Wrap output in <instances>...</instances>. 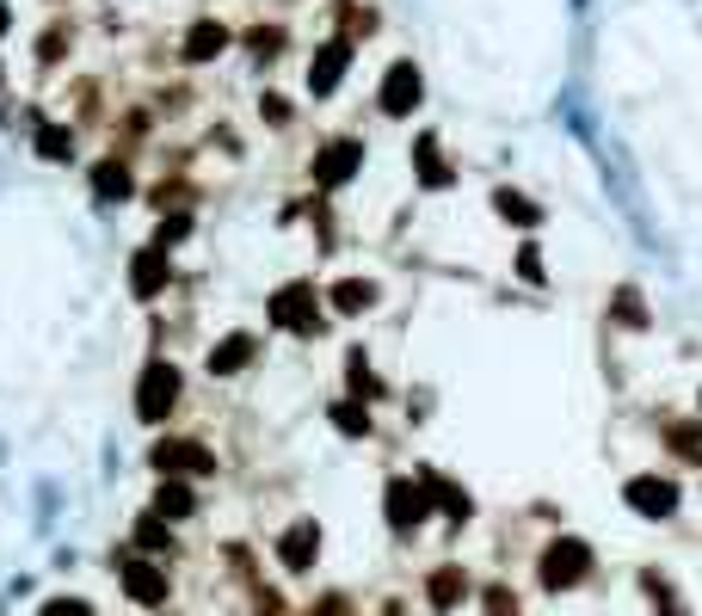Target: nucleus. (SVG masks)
<instances>
[{
    "label": "nucleus",
    "mask_w": 702,
    "mask_h": 616,
    "mask_svg": "<svg viewBox=\"0 0 702 616\" xmlns=\"http://www.w3.org/2000/svg\"><path fill=\"white\" fill-rule=\"evenodd\" d=\"M333 425H340V432H363V413L358 407H333Z\"/></svg>",
    "instance_id": "nucleus-25"
},
{
    "label": "nucleus",
    "mask_w": 702,
    "mask_h": 616,
    "mask_svg": "<svg viewBox=\"0 0 702 616\" xmlns=\"http://www.w3.org/2000/svg\"><path fill=\"white\" fill-rule=\"evenodd\" d=\"M0 31H7V7H0Z\"/></svg>",
    "instance_id": "nucleus-27"
},
{
    "label": "nucleus",
    "mask_w": 702,
    "mask_h": 616,
    "mask_svg": "<svg viewBox=\"0 0 702 616\" xmlns=\"http://www.w3.org/2000/svg\"><path fill=\"white\" fill-rule=\"evenodd\" d=\"M419 105V68L413 62H395V68H388V80H382V112H413Z\"/></svg>",
    "instance_id": "nucleus-5"
},
{
    "label": "nucleus",
    "mask_w": 702,
    "mask_h": 616,
    "mask_svg": "<svg viewBox=\"0 0 702 616\" xmlns=\"http://www.w3.org/2000/svg\"><path fill=\"white\" fill-rule=\"evenodd\" d=\"M154 462H161V469H186V475H209V469H216V457H209V450H197V444H161V450H154Z\"/></svg>",
    "instance_id": "nucleus-10"
},
{
    "label": "nucleus",
    "mask_w": 702,
    "mask_h": 616,
    "mask_svg": "<svg viewBox=\"0 0 702 616\" xmlns=\"http://www.w3.org/2000/svg\"><path fill=\"white\" fill-rule=\"evenodd\" d=\"M586 574H591V549H586V542H573V537L549 542V555H543V586H549V592H573Z\"/></svg>",
    "instance_id": "nucleus-1"
},
{
    "label": "nucleus",
    "mask_w": 702,
    "mask_h": 616,
    "mask_svg": "<svg viewBox=\"0 0 702 616\" xmlns=\"http://www.w3.org/2000/svg\"><path fill=\"white\" fill-rule=\"evenodd\" d=\"M628 505H635V512H647V518H672V512H678V487L641 475V482H628Z\"/></svg>",
    "instance_id": "nucleus-4"
},
{
    "label": "nucleus",
    "mask_w": 702,
    "mask_h": 616,
    "mask_svg": "<svg viewBox=\"0 0 702 616\" xmlns=\"http://www.w3.org/2000/svg\"><path fill=\"white\" fill-rule=\"evenodd\" d=\"M43 154H50V161H62V154H68V130H43Z\"/></svg>",
    "instance_id": "nucleus-26"
},
{
    "label": "nucleus",
    "mask_w": 702,
    "mask_h": 616,
    "mask_svg": "<svg viewBox=\"0 0 702 616\" xmlns=\"http://www.w3.org/2000/svg\"><path fill=\"white\" fill-rule=\"evenodd\" d=\"M38 616H93V611H87V598H50Z\"/></svg>",
    "instance_id": "nucleus-21"
},
{
    "label": "nucleus",
    "mask_w": 702,
    "mask_h": 616,
    "mask_svg": "<svg viewBox=\"0 0 702 616\" xmlns=\"http://www.w3.org/2000/svg\"><path fill=\"white\" fill-rule=\"evenodd\" d=\"M499 210L512 216V222H536V210H531V204H524L518 192H499Z\"/></svg>",
    "instance_id": "nucleus-22"
},
{
    "label": "nucleus",
    "mask_w": 702,
    "mask_h": 616,
    "mask_svg": "<svg viewBox=\"0 0 702 616\" xmlns=\"http://www.w3.org/2000/svg\"><path fill=\"white\" fill-rule=\"evenodd\" d=\"M93 192L105 197V204L130 197V167H124V161H105V167H93Z\"/></svg>",
    "instance_id": "nucleus-12"
},
{
    "label": "nucleus",
    "mask_w": 702,
    "mask_h": 616,
    "mask_svg": "<svg viewBox=\"0 0 702 616\" xmlns=\"http://www.w3.org/2000/svg\"><path fill=\"white\" fill-rule=\"evenodd\" d=\"M271 321H278V328H296V333H315V328H321L315 290H303V284L278 290V296H271Z\"/></svg>",
    "instance_id": "nucleus-3"
},
{
    "label": "nucleus",
    "mask_w": 702,
    "mask_h": 616,
    "mask_svg": "<svg viewBox=\"0 0 702 616\" xmlns=\"http://www.w3.org/2000/svg\"><path fill=\"white\" fill-rule=\"evenodd\" d=\"M425 592H432V604H437V611H450L456 598L469 592V579L456 574V567H444V574H432V586H425Z\"/></svg>",
    "instance_id": "nucleus-14"
},
{
    "label": "nucleus",
    "mask_w": 702,
    "mask_h": 616,
    "mask_svg": "<svg viewBox=\"0 0 702 616\" xmlns=\"http://www.w3.org/2000/svg\"><path fill=\"white\" fill-rule=\"evenodd\" d=\"M419 179H432V185H450V167L437 161L432 142H419Z\"/></svg>",
    "instance_id": "nucleus-20"
},
{
    "label": "nucleus",
    "mask_w": 702,
    "mask_h": 616,
    "mask_svg": "<svg viewBox=\"0 0 702 616\" xmlns=\"http://www.w3.org/2000/svg\"><path fill=\"white\" fill-rule=\"evenodd\" d=\"M136 395H142V401H136V413H142V420H161V413L179 401V364H167V358H161V364H149Z\"/></svg>",
    "instance_id": "nucleus-2"
},
{
    "label": "nucleus",
    "mask_w": 702,
    "mask_h": 616,
    "mask_svg": "<svg viewBox=\"0 0 702 616\" xmlns=\"http://www.w3.org/2000/svg\"><path fill=\"white\" fill-rule=\"evenodd\" d=\"M352 174H358V142H333V149L315 161V179H321V185H345Z\"/></svg>",
    "instance_id": "nucleus-8"
},
{
    "label": "nucleus",
    "mask_w": 702,
    "mask_h": 616,
    "mask_svg": "<svg viewBox=\"0 0 702 616\" xmlns=\"http://www.w3.org/2000/svg\"><path fill=\"white\" fill-rule=\"evenodd\" d=\"M154 505H161V518H186V512H191V487L186 482H161V500H154Z\"/></svg>",
    "instance_id": "nucleus-17"
},
{
    "label": "nucleus",
    "mask_w": 702,
    "mask_h": 616,
    "mask_svg": "<svg viewBox=\"0 0 702 616\" xmlns=\"http://www.w3.org/2000/svg\"><path fill=\"white\" fill-rule=\"evenodd\" d=\"M672 438H678V457H702V444H697V425H678Z\"/></svg>",
    "instance_id": "nucleus-24"
},
{
    "label": "nucleus",
    "mask_w": 702,
    "mask_h": 616,
    "mask_svg": "<svg viewBox=\"0 0 702 616\" xmlns=\"http://www.w3.org/2000/svg\"><path fill=\"white\" fill-rule=\"evenodd\" d=\"M345 62H352V50H345V43H327L321 56H315V68H308V87H315V93H327V87H340Z\"/></svg>",
    "instance_id": "nucleus-11"
},
{
    "label": "nucleus",
    "mask_w": 702,
    "mask_h": 616,
    "mask_svg": "<svg viewBox=\"0 0 702 616\" xmlns=\"http://www.w3.org/2000/svg\"><path fill=\"white\" fill-rule=\"evenodd\" d=\"M124 592H130L136 604H161V598H167V574L149 567V561H124Z\"/></svg>",
    "instance_id": "nucleus-7"
},
{
    "label": "nucleus",
    "mask_w": 702,
    "mask_h": 616,
    "mask_svg": "<svg viewBox=\"0 0 702 616\" xmlns=\"http://www.w3.org/2000/svg\"><path fill=\"white\" fill-rule=\"evenodd\" d=\"M425 512H432V493H425V487H407V482L388 487V524H395V530H413Z\"/></svg>",
    "instance_id": "nucleus-6"
},
{
    "label": "nucleus",
    "mask_w": 702,
    "mask_h": 616,
    "mask_svg": "<svg viewBox=\"0 0 702 616\" xmlns=\"http://www.w3.org/2000/svg\"><path fill=\"white\" fill-rule=\"evenodd\" d=\"M370 296H376V290L352 278V284H340V290H333V308H345V315H363V308H370Z\"/></svg>",
    "instance_id": "nucleus-18"
},
{
    "label": "nucleus",
    "mask_w": 702,
    "mask_h": 616,
    "mask_svg": "<svg viewBox=\"0 0 702 616\" xmlns=\"http://www.w3.org/2000/svg\"><path fill=\"white\" fill-rule=\"evenodd\" d=\"M487 611H494V616H518V598L506 592V586H487Z\"/></svg>",
    "instance_id": "nucleus-23"
},
{
    "label": "nucleus",
    "mask_w": 702,
    "mask_h": 616,
    "mask_svg": "<svg viewBox=\"0 0 702 616\" xmlns=\"http://www.w3.org/2000/svg\"><path fill=\"white\" fill-rule=\"evenodd\" d=\"M278 555H284L290 574H308V567H315V524H290L284 542H278Z\"/></svg>",
    "instance_id": "nucleus-9"
},
{
    "label": "nucleus",
    "mask_w": 702,
    "mask_h": 616,
    "mask_svg": "<svg viewBox=\"0 0 702 616\" xmlns=\"http://www.w3.org/2000/svg\"><path fill=\"white\" fill-rule=\"evenodd\" d=\"M222 43H228V31H222V25H191L186 50H191V56H197V62H204V56H216Z\"/></svg>",
    "instance_id": "nucleus-16"
},
{
    "label": "nucleus",
    "mask_w": 702,
    "mask_h": 616,
    "mask_svg": "<svg viewBox=\"0 0 702 616\" xmlns=\"http://www.w3.org/2000/svg\"><path fill=\"white\" fill-rule=\"evenodd\" d=\"M136 542H142L149 555H167V549H173V542H167V524H161V518H142V524H136Z\"/></svg>",
    "instance_id": "nucleus-19"
},
{
    "label": "nucleus",
    "mask_w": 702,
    "mask_h": 616,
    "mask_svg": "<svg viewBox=\"0 0 702 616\" xmlns=\"http://www.w3.org/2000/svg\"><path fill=\"white\" fill-rule=\"evenodd\" d=\"M130 278H136V296H154V290H161V278H167V266H161V247H149V253H136V266H130Z\"/></svg>",
    "instance_id": "nucleus-13"
},
{
    "label": "nucleus",
    "mask_w": 702,
    "mask_h": 616,
    "mask_svg": "<svg viewBox=\"0 0 702 616\" xmlns=\"http://www.w3.org/2000/svg\"><path fill=\"white\" fill-rule=\"evenodd\" d=\"M247 346H253V339H241V333H234V339H222V346L209 351V370H216V376L241 370V364H247Z\"/></svg>",
    "instance_id": "nucleus-15"
}]
</instances>
